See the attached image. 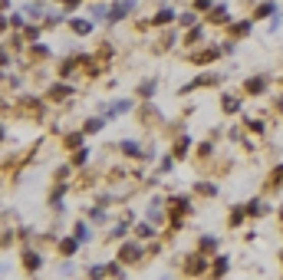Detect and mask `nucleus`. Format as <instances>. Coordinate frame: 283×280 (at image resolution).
Returning a JSON list of instances; mask_svg holds the SVG:
<instances>
[{"label":"nucleus","instance_id":"obj_33","mask_svg":"<svg viewBox=\"0 0 283 280\" xmlns=\"http://www.w3.org/2000/svg\"><path fill=\"white\" fill-rule=\"evenodd\" d=\"M86 162H89V149L82 145V149H76V152H73V165L79 168V165H86Z\"/></svg>","mask_w":283,"mask_h":280},{"label":"nucleus","instance_id":"obj_50","mask_svg":"<svg viewBox=\"0 0 283 280\" xmlns=\"http://www.w3.org/2000/svg\"><path fill=\"white\" fill-rule=\"evenodd\" d=\"M280 82H283V79H280Z\"/></svg>","mask_w":283,"mask_h":280},{"label":"nucleus","instance_id":"obj_43","mask_svg":"<svg viewBox=\"0 0 283 280\" xmlns=\"http://www.w3.org/2000/svg\"><path fill=\"white\" fill-rule=\"evenodd\" d=\"M214 7V0H195V7H191V10H198V13H208Z\"/></svg>","mask_w":283,"mask_h":280},{"label":"nucleus","instance_id":"obj_29","mask_svg":"<svg viewBox=\"0 0 283 280\" xmlns=\"http://www.w3.org/2000/svg\"><path fill=\"white\" fill-rule=\"evenodd\" d=\"M244 129L254 132V135H264V122H260V119H250V116H247V119H244Z\"/></svg>","mask_w":283,"mask_h":280},{"label":"nucleus","instance_id":"obj_3","mask_svg":"<svg viewBox=\"0 0 283 280\" xmlns=\"http://www.w3.org/2000/svg\"><path fill=\"white\" fill-rule=\"evenodd\" d=\"M181 274H188V277H201V274H211V267H208V254H201V250H195V254H188V261H184V267H181Z\"/></svg>","mask_w":283,"mask_h":280},{"label":"nucleus","instance_id":"obj_22","mask_svg":"<svg viewBox=\"0 0 283 280\" xmlns=\"http://www.w3.org/2000/svg\"><path fill=\"white\" fill-rule=\"evenodd\" d=\"M198 250H201V254H214V250H217V237L204 234L201 241H198Z\"/></svg>","mask_w":283,"mask_h":280},{"label":"nucleus","instance_id":"obj_45","mask_svg":"<svg viewBox=\"0 0 283 280\" xmlns=\"http://www.w3.org/2000/svg\"><path fill=\"white\" fill-rule=\"evenodd\" d=\"M211 152H214V145H211V142H201V145H198V158H208Z\"/></svg>","mask_w":283,"mask_h":280},{"label":"nucleus","instance_id":"obj_39","mask_svg":"<svg viewBox=\"0 0 283 280\" xmlns=\"http://www.w3.org/2000/svg\"><path fill=\"white\" fill-rule=\"evenodd\" d=\"M273 13H277V7H273V4H260L254 17H273Z\"/></svg>","mask_w":283,"mask_h":280},{"label":"nucleus","instance_id":"obj_46","mask_svg":"<svg viewBox=\"0 0 283 280\" xmlns=\"http://www.w3.org/2000/svg\"><path fill=\"white\" fill-rule=\"evenodd\" d=\"M79 4H82V0H59V7H63L66 13H73V10H76V7H79Z\"/></svg>","mask_w":283,"mask_h":280},{"label":"nucleus","instance_id":"obj_19","mask_svg":"<svg viewBox=\"0 0 283 280\" xmlns=\"http://www.w3.org/2000/svg\"><path fill=\"white\" fill-rule=\"evenodd\" d=\"M70 26H73L76 37H89L92 33V20H70Z\"/></svg>","mask_w":283,"mask_h":280},{"label":"nucleus","instance_id":"obj_11","mask_svg":"<svg viewBox=\"0 0 283 280\" xmlns=\"http://www.w3.org/2000/svg\"><path fill=\"white\" fill-rule=\"evenodd\" d=\"M119 152H122V155H129V158H142V162H148V158H145V149L139 142H129V138H125V142H119Z\"/></svg>","mask_w":283,"mask_h":280},{"label":"nucleus","instance_id":"obj_35","mask_svg":"<svg viewBox=\"0 0 283 280\" xmlns=\"http://www.w3.org/2000/svg\"><path fill=\"white\" fill-rule=\"evenodd\" d=\"M139 96H142V99H151V96H155V79L142 82V86H139Z\"/></svg>","mask_w":283,"mask_h":280},{"label":"nucleus","instance_id":"obj_26","mask_svg":"<svg viewBox=\"0 0 283 280\" xmlns=\"http://www.w3.org/2000/svg\"><path fill=\"white\" fill-rule=\"evenodd\" d=\"M73 234L79 237L82 244H86V241H92V231H89V221H79V224H76V228H73Z\"/></svg>","mask_w":283,"mask_h":280},{"label":"nucleus","instance_id":"obj_44","mask_svg":"<svg viewBox=\"0 0 283 280\" xmlns=\"http://www.w3.org/2000/svg\"><path fill=\"white\" fill-rule=\"evenodd\" d=\"M89 13H92L96 20H99V17H109V7H106V4H92V10H89Z\"/></svg>","mask_w":283,"mask_h":280},{"label":"nucleus","instance_id":"obj_2","mask_svg":"<svg viewBox=\"0 0 283 280\" xmlns=\"http://www.w3.org/2000/svg\"><path fill=\"white\" fill-rule=\"evenodd\" d=\"M145 257V241H139V237H135V241H125L119 247V261L122 264H139Z\"/></svg>","mask_w":283,"mask_h":280},{"label":"nucleus","instance_id":"obj_31","mask_svg":"<svg viewBox=\"0 0 283 280\" xmlns=\"http://www.w3.org/2000/svg\"><path fill=\"white\" fill-rule=\"evenodd\" d=\"M30 56H33V60H46V56H50V46H46V43H33Z\"/></svg>","mask_w":283,"mask_h":280},{"label":"nucleus","instance_id":"obj_10","mask_svg":"<svg viewBox=\"0 0 283 280\" xmlns=\"http://www.w3.org/2000/svg\"><path fill=\"white\" fill-rule=\"evenodd\" d=\"M175 20H178V13L171 10V7H162V10L148 20V26H165V23H175Z\"/></svg>","mask_w":283,"mask_h":280},{"label":"nucleus","instance_id":"obj_47","mask_svg":"<svg viewBox=\"0 0 283 280\" xmlns=\"http://www.w3.org/2000/svg\"><path fill=\"white\" fill-rule=\"evenodd\" d=\"M89 277H106V267H86Z\"/></svg>","mask_w":283,"mask_h":280},{"label":"nucleus","instance_id":"obj_20","mask_svg":"<svg viewBox=\"0 0 283 280\" xmlns=\"http://www.w3.org/2000/svg\"><path fill=\"white\" fill-rule=\"evenodd\" d=\"M244 208H247V214H250V218H264V214H267V208H264V201H260V198H250Z\"/></svg>","mask_w":283,"mask_h":280},{"label":"nucleus","instance_id":"obj_7","mask_svg":"<svg viewBox=\"0 0 283 280\" xmlns=\"http://www.w3.org/2000/svg\"><path fill=\"white\" fill-rule=\"evenodd\" d=\"M221 56H224L221 46H208V50H201V53H191L188 60L195 63V66H204V63H214V60H221Z\"/></svg>","mask_w":283,"mask_h":280},{"label":"nucleus","instance_id":"obj_12","mask_svg":"<svg viewBox=\"0 0 283 280\" xmlns=\"http://www.w3.org/2000/svg\"><path fill=\"white\" fill-rule=\"evenodd\" d=\"M231 20V10H227V4H214L211 13H208V23H227Z\"/></svg>","mask_w":283,"mask_h":280},{"label":"nucleus","instance_id":"obj_36","mask_svg":"<svg viewBox=\"0 0 283 280\" xmlns=\"http://www.w3.org/2000/svg\"><path fill=\"white\" fill-rule=\"evenodd\" d=\"M7 26H13V30H23V13H7Z\"/></svg>","mask_w":283,"mask_h":280},{"label":"nucleus","instance_id":"obj_38","mask_svg":"<svg viewBox=\"0 0 283 280\" xmlns=\"http://www.w3.org/2000/svg\"><path fill=\"white\" fill-rule=\"evenodd\" d=\"M89 221L92 224H106V211H102V208H89Z\"/></svg>","mask_w":283,"mask_h":280},{"label":"nucleus","instance_id":"obj_32","mask_svg":"<svg viewBox=\"0 0 283 280\" xmlns=\"http://www.w3.org/2000/svg\"><path fill=\"white\" fill-rule=\"evenodd\" d=\"M148 221H155V224H162V221H165V211H162V201H155V205L148 208Z\"/></svg>","mask_w":283,"mask_h":280},{"label":"nucleus","instance_id":"obj_27","mask_svg":"<svg viewBox=\"0 0 283 280\" xmlns=\"http://www.w3.org/2000/svg\"><path fill=\"white\" fill-rule=\"evenodd\" d=\"M129 221H132V214H125V221H122V224H115V228L109 231V241H119V237L129 231Z\"/></svg>","mask_w":283,"mask_h":280},{"label":"nucleus","instance_id":"obj_23","mask_svg":"<svg viewBox=\"0 0 283 280\" xmlns=\"http://www.w3.org/2000/svg\"><path fill=\"white\" fill-rule=\"evenodd\" d=\"M244 218H250V214H247L244 205H237V208H231V218H227V224H231V228H237V224L244 221Z\"/></svg>","mask_w":283,"mask_h":280},{"label":"nucleus","instance_id":"obj_9","mask_svg":"<svg viewBox=\"0 0 283 280\" xmlns=\"http://www.w3.org/2000/svg\"><path fill=\"white\" fill-rule=\"evenodd\" d=\"M267 86H270V82H267V76H250V79L244 82V93H247V96H264Z\"/></svg>","mask_w":283,"mask_h":280},{"label":"nucleus","instance_id":"obj_41","mask_svg":"<svg viewBox=\"0 0 283 280\" xmlns=\"http://www.w3.org/2000/svg\"><path fill=\"white\" fill-rule=\"evenodd\" d=\"M195 20H198V10H191V13H181L178 23H181V26H195Z\"/></svg>","mask_w":283,"mask_h":280},{"label":"nucleus","instance_id":"obj_14","mask_svg":"<svg viewBox=\"0 0 283 280\" xmlns=\"http://www.w3.org/2000/svg\"><path fill=\"white\" fill-rule=\"evenodd\" d=\"M280 188H283V162L267 175V191H280Z\"/></svg>","mask_w":283,"mask_h":280},{"label":"nucleus","instance_id":"obj_18","mask_svg":"<svg viewBox=\"0 0 283 280\" xmlns=\"http://www.w3.org/2000/svg\"><path fill=\"white\" fill-rule=\"evenodd\" d=\"M250 26H254V20H237V23H231V37H234V40L247 37V33H250Z\"/></svg>","mask_w":283,"mask_h":280},{"label":"nucleus","instance_id":"obj_49","mask_svg":"<svg viewBox=\"0 0 283 280\" xmlns=\"http://www.w3.org/2000/svg\"><path fill=\"white\" fill-rule=\"evenodd\" d=\"M280 261H283V254H280Z\"/></svg>","mask_w":283,"mask_h":280},{"label":"nucleus","instance_id":"obj_5","mask_svg":"<svg viewBox=\"0 0 283 280\" xmlns=\"http://www.w3.org/2000/svg\"><path fill=\"white\" fill-rule=\"evenodd\" d=\"M217 82H221V76H217V73H201V76H198L195 82H188V86H181V93L188 96V93H195V89H204V86H217Z\"/></svg>","mask_w":283,"mask_h":280},{"label":"nucleus","instance_id":"obj_16","mask_svg":"<svg viewBox=\"0 0 283 280\" xmlns=\"http://www.w3.org/2000/svg\"><path fill=\"white\" fill-rule=\"evenodd\" d=\"M79 244H82V241H79L76 234H73V237H63V241H59V254H63V257H73Z\"/></svg>","mask_w":283,"mask_h":280},{"label":"nucleus","instance_id":"obj_15","mask_svg":"<svg viewBox=\"0 0 283 280\" xmlns=\"http://www.w3.org/2000/svg\"><path fill=\"white\" fill-rule=\"evenodd\" d=\"M135 237L139 241H151L155 237V221H139L135 224Z\"/></svg>","mask_w":283,"mask_h":280},{"label":"nucleus","instance_id":"obj_40","mask_svg":"<svg viewBox=\"0 0 283 280\" xmlns=\"http://www.w3.org/2000/svg\"><path fill=\"white\" fill-rule=\"evenodd\" d=\"M201 33H204L201 26H191V30H188V37H184V43H188V46H191V43H198V40H201Z\"/></svg>","mask_w":283,"mask_h":280},{"label":"nucleus","instance_id":"obj_13","mask_svg":"<svg viewBox=\"0 0 283 280\" xmlns=\"http://www.w3.org/2000/svg\"><path fill=\"white\" fill-rule=\"evenodd\" d=\"M188 149H191V135H184V132H181V135L175 138V145H171V155L184 158V155H188Z\"/></svg>","mask_w":283,"mask_h":280},{"label":"nucleus","instance_id":"obj_21","mask_svg":"<svg viewBox=\"0 0 283 280\" xmlns=\"http://www.w3.org/2000/svg\"><path fill=\"white\" fill-rule=\"evenodd\" d=\"M227 264H231V261H227V254H217V257L211 261V274H214V277L227 274Z\"/></svg>","mask_w":283,"mask_h":280},{"label":"nucleus","instance_id":"obj_48","mask_svg":"<svg viewBox=\"0 0 283 280\" xmlns=\"http://www.w3.org/2000/svg\"><path fill=\"white\" fill-rule=\"evenodd\" d=\"M280 221H283V208H280Z\"/></svg>","mask_w":283,"mask_h":280},{"label":"nucleus","instance_id":"obj_28","mask_svg":"<svg viewBox=\"0 0 283 280\" xmlns=\"http://www.w3.org/2000/svg\"><path fill=\"white\" fill-rule=\"evenodd\" d=\"M102 125H106V116H99V119H89V122L82 125V132H86V135H96V132H99Z\"/></svg>","mask_w":283,"mask_h":280},{"label":"nucleus","instance_id":"obj_42","mask_svg":"<svg viewBox=\"0 0 283 280\" xmlns=\"http://www.w3.org/2000/svg\"><path fill=\"white\" fill-rule=\"evenodd\" d=\"M122 261H112V264H106V277H122V267H119Z\"/></svg>","mask_w":283,"mask_h":280},{"label":"nucleus","instance_id":"obj_30","mask_svg":"<svg viewBox=\"0 0 283 280\" xmlns=\"http://www.w3.org/2000/svg\"><path fill=\"white\" fill-rule=\"evenodd\" d=\"M195 191H198V194H204V198H214V194H217V188H214L211 181H198Z\"/></svg>","mask_w":283,"mask_h":280},{"label":"nucleus","instance_id":"obj_1","mask_svg":"<svg viewBox=\"0 0 283 280\" xmlns=\"http://www.w3.org/2000/svg\"><path fill=\"white\" fill-rule=\"evenodd\" d=\"M191 211V198L184 194H171L168 198V221H171V231H178L184 224V214Z\"/></svg>","mask_w":283,"mask_h":280},{"label":"nucleus","instance_id":"obj_17","mask_svg":"<svg viewBox=\"0 0 283 280\" xmlns=\"http://www.w3.org/2000/svg\"><path fill=\"white\" fill-rule=\"evenodd\" d=\"M132 109V99H119V102H112V106L106 109V119H115V116H122V112H129Z\"/></svg>","mask_w":283,"mask_h":280},{"label":"nucleus","instance_id":"obj_6","mask_svg":"<svg viewBox=\"0 0 283 280\" xmlns=\"http://www.w3.org/2000/svg\"><path fill=\"white\" fill-rule=\"evenodd\" d=\"M20 261H23V270H26V274H37V270L43 267V254H40V250H30V247L20 254Z\"/></svg>","mask_w":283,"mask_h":280},{"label":"nucleus","instance_id":"obj_4","mask_svg":"<svg viewBox=\"0 0 283 280\" xmlns=\"http://www.w3.org/2000/svg\"><path fill=\"white\" fill-rule=\"evenodd\" d=\"M135 10V0H122V4H112V7H109V23H119V20H125L129 17V13H132Z\"/></svg>","mask_w":283,"mask_h":280},{"label":"nucleus","instance_id":"obj_34","mask_svg":"<svg viewBox=\"0 0 283 280\" xmlns=\"http://www.w3.org/2000/svg\"><path fill=\"white\" fill-rule=\"evenodd\" d=\"M26 13H30L33 20H43L46 17V7L43 4H30V7H26Z\"/></svg>","mask_w":283,"mask_h":280},{"label":"nucleus","instance_id":"obj_8","mask_svg":"<svg viewBox=\"0 0 283 280\" xmlns=\"http://www.w3.org/2000/svg\"><path fill=\"white\" fill-rule=\"evenodd\" d=\"M73 96V86H66V82H53L50 89H46V99L50 102H63V99H70Z\"/></svg>","mask_w":283,"mask_h":280},{"label":"nucleus","instance_id":"obj_37","mask_svg":"<svg viewBox=\"0 0 283 280\" xmlns=\"http://www.w3.org/2000/svg\"><path fill=\"white\" fill-rule=\"evenodd\" d=\"M40 30H43L40 23H26V26H23V37H26V40H37V37H40Z\"/></svg>","mask_w":283,"mask_h":280},{"label":"nucleus","instance_id":"obj_24","mask_svg":"<svg viewBox=\"0 0 283 280\" xmlns=\"http://www.w3.org/2000/svg\"><path fill=\"white\" fill-rule=\"evenodd\" d=\"M221 109H224V112H237L240 99H237V96H231V93H224V96H221Z\"/></svg>","mask_w":283,"mask_h":280},{"label":"nucleus","instance_id":"obj_25","mask_svg":"<svg viewBox=\"0 0 283 280\" xmlns=\"http://www.w3.org/2000/svg\"><path fill=\"white\" fill-rule=\"evenodd\" d=\"M82 135H86V132H70V135L63 138V145H66V149H70V152L82 149Z\"/></svg>","mask_w":283,"mask_h":280}]
</instances>
